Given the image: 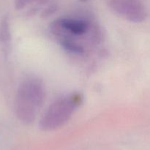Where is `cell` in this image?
I'll return each instance as SVG.
<instances>
[{
	"label": "cell",
	"instance_id": "obj_6",
	"mask_svg": "<svg viewBox=\"0 0 150 150\" xmlns=\"http://www.w3.org/2000/svg\"><path fill=\"white\" fill-rule=\"evenodd\" d=\"M60 45L65 51L75 54H82L84 53V47L76 42L73 38H61L59 39Z\"/></svg>",
	"mask_w": 150,
	"mask_h": 150
},
{
	"label": "cell",
	"instance_id": "obj_4",
	"mask_svg": "<svg viewBox=\"0 0 150 150\" xmlns=\"http://www.w3.org/2000/svg\"><path fill=\"white\" fill-rule=\"evenodd\" d=\"M50 28L59 39L73 38L86 35L90 29V23L84 19L61 18L53 21Z\"/></svg>",
	"mask_w": 150,
	"mask_h": 150
},
{
	"label": "cell",
	"instance_id": "obj_7",
	"mask_svg": "<svg viewBox=\"0 0 150 150\" xmlns=\"http://www.w3.org/2000/svg\"><path fill=\"white\" fill-rule=\"evenodd\" d=\"M58 6L56 3H51L48 4L41 13V17L42 18H47L52 15H54L57 11Z\"/></svg>",
	"mask_w": 150,
	"mask_h": 150
},
{
	"label": "cell",
	"instance_id": "obj_9",
	"mask_svg": "<svg viewBox=\"0 0 150 150\" xmlns=\"http://www.w3.org/2000/svg\"><path fill=\"white\" fill-rule=\"evenodd\" d=\"M81 1H86V0H81Z\"/></svg>",
	"mask_w": 150,
	"mask_h": 150
},
{
	"label": "cell",
	"instance_id": "obj_1",
	"mask_svg": "<svg viewBox=\"0 0 150 150\" xmlns=\"http://www.w3.org/2000/svg\"><path fill=\"white\" fill-rule=\"evenodd\" d=\"M45 100V87L40 79L29 77L22 81L15 99V112L18 120L26 125L32 124Z\"/></svg>",
	"mask_w": 150,
	"mask_h": 150
},
{
	"label": "cell",
	"instance_id": "obj_3",
	"mask_svg": "<svg viewBox=\"0 0 150 150\" xmlns=\"http://www.w3.org/2000/svg\"><path fill=\"white\" fill-rule=\"evenodd\" d=\"M108 4L116 14L132 23H142L147 18V10L139 0H108Z\"/></svg>",
	"mask_w": 150,
	"mask_h": 150
},
{
	"label": "cell",
	"instance_id": "obj_5",
	"mask_svg": "<svg viewBox=\"0 0 150 150\" xmlns=\"http://www.w3.org/2000/svg\"><path fill=\"white\" fill-rule=\"evenodd\" d=\"M0 40L2 43L4 52L7 54L10 51V43H11L10 19L7 16H4L1 20V25H0Z\"/></svg>",
	"mask_w": 150,
	"mask_h": 150
},
{
	"label": "cell",
	"instance_id": "obj_2",
	"mask_svg": "<svg viewBox=\"0 0 150 150\" xmlns=\"http://www.w3.org/2000/svg\"><path fill=\"white\" fill-rule=\"evenodd\" d=\"M83 103V95L73 92L56 100L41 117L39 127L45 132L54 131L64 126Z\"/></svg>",
	"mask_w": 150,
	"mask_h": 150
},
{
	"label": "cell",
	"instance_id": "obj_8",
	"mask_svg": "<svg viewBox=\"0 0 150 150\" xmlns=\"http://www.w3.org/2000/svg\"><path fill=\"white\" fill-rule=\"evenodd\" d=\"M36 0H15L14 6L15 9L17 10H21L24 9L29 4H34Z\"/></svg>",
	"mask_w": 150,
	"mask_h": 150
}]
</instances>
